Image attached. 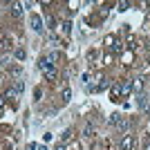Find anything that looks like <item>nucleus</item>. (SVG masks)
Returning a JSON list of instances; mask_svg holds the SVG:
<instances>
[{"label": "nucleus", "mask_w": 150, "mask_h": 150, "mask_svg": "<svg viewBox=\"0 0 150 150\" xmlns=\"http://www.w3.org/2000/svg\"><path fill=\"white\" fill-rule=\"evenodd\" d=\"M38 67L43 69V74H45V79H47V81H54V79H56V67H54V63L50 61V58H40V61H38Z\"/></svg>", "instance_id": "f257e3e1"}, {"label": "nucleus", "mask_w": 150, "mask_h": 150, "mask_svg": "<svg viewBox=\"0 0 150 150\" xmlns=\"http://www.w3.org/2000/svg\"><path fill=\"white\" fill-rule=\"evenodd\" d=\"M29 23H31V29L34 31H43V18H40L38 13H31Z\"/></svg>", "instance_id": "f03ea898"}, {"label": "nucleus", "mask_w": 150, "mask_h": 150, "mask_svg": "<svg viewBox=\"0 0 150 150\" xmlns=\"http://www.w3.org/2000/svg\"><path fill=\"white\" fill-rule=\"evenodd\" d=\"M121 150H134V137L132 134H125L123 141H121Z\"/></svg>", "instance_id": "7ed1b4c3"}, {"label": "nucleus", "mask_w": 150, "mask_h": 150, "mask_svg": "<svg viewBox=\"0 0 150 150\" xmlns=\"http://www.w3.org/2000/svg\"><path fill=\"white\" fill-rule=\"evenodd\" d=\"M121 94H123V92H121V83H114L112 90H110V96H112V101H117Z\"/></svg>", "instance_id": "20e7f679"}, {"label": "nucleus", "mask_w": 150, "mask_h": 150, "mask_svg": "<svg viewBox=\"0 0 150 150\" xmlns=\"http://www.w3.org/2000/svg\"><path fill=\"white\" fill-rule=\"evenodd\" d=\"M11 13L13 16H23V2H11Z\"/></svg>", "instance_id": "39448f33"}, {"label": "nucleus", "mask_w": 150, "mask_h": 150, "mask_svg": "<svg viewBox=\"0 0 150 150\" xmlns=\"http://www.w3.org/2000/svg\"><path fill=\"white\" fill-rule=\"evenodd\" d=\"M83 137H94V123H88L85 128H83Z\"/></svg>", "instance_id": "423d86ee"}, {"label": "nucleus", "mask_w": 150, "mask_h": 150, "mask_svg": "<svg viewBox=\"0 0 150 150\" xmlns=\"http://www.w3.org/2000/svg\"><path fill=\"white\" fill-rule=\"evenodd\" d=\"M69 99H72V90L65 85V88H63V103H69Z\"/></svg>", "instance_id": "0eeeda50"}, {"label": "nucleus", "mask_w": 150, "mask_h": 150, "mask_svg": "<svg viewBox=\"0 0 150 150\" xmlns=\"http://www.w3.org/2000/svg\"><path fill=\"white\" fill-rule=\"evenodd\" d=\"M121 121H123V119H121V114H112V117H110V123H112L114 128H119Z\"/></svg>", "instance_id": "6e6552de"}, {"label": "nucleus", "mask_w": 150, "mask_h": 150, "mask_svg": "<svg viewBox=\"0 0 150 150\" xmlns=\"http://www.w3.org/2000/svg\"><path fill=\"white\" fill-rule=\"evenodd\" d=\"M121 92H123V94H130L132 92V83L130 81H123V83H121Z\"/></svg>", "instance_id": "1a4fd4ad"}, {"label": "nucleus", "mask_w": 150, "mask_h": 150, "mask_svg": "<svg viewBox=\"0 0 150 150\" xmlns=\"http://www.w3.org/2000/svg\"><path fill=\"white\" fill-rule=\"evenodd\" d=\"M63 34H65V36L72 34V23H69V20H63Z\"/></svg>", "instance_id": "9d476101"}, {"label": "nucleus", "mask_w": 150, "mask_h": 150, "mask_svg": "<svg viewBox=\"0 0 150 150\" xmlns=\"http://www.w3.org/2000/svg\"><path fill=\"white\" fill-rule=\"evenodd\" d=\"M23 90H25V83H23V81H16V83H13V92H16V94H20Z\"/></svg>", "instance_id": "9b49d317"}, {"label": "nucleus", "mask_w": 150, "mask_h": 150, "mask_svg": "<svg viewBox=\"0 0 150 150\" xmlns=\"http://www.w3.org/2000/svg\"><path fill=\"white\" fill-rule=\"evenodd\" d=\"M11 47V40L9 38H0V50H9Z\"/></svg>", "instance_id": "f8f14e48"}, {"label": "nucleus", "mask_w": 150, "mask_h": 150, "mask_svg": "<svg viewBox=\"0 0 150 150\" xmlns=\"http://www.w3.org/2000/svg\"><path fill=\"white\" fill-rule=\"evenodd\" d=\"M130 7V2H125V0H121V2H117V11H125Z\"/></svg>", "instance_id": "ddd939ff"}, {"label": "nucleus", "mask_w": 150, "mask_h": 150, "mask_svg": "<svg viewBox=\"0 0 150 150\" xmlns=\"http://www.w3.org/2000/svg\"><path fill=\"white\" fill-rule=\"evenodd\" d=\"M69 139H72V130H65V132H63V139H61V144L65 146V144L69 141Z\"/></svg>", "instance_id": "4468645a"}, {"label": "nucleus", "mask_w": 150, "mask_h": 150, "mask_svg": "<svg viewBox=\"0 0 150 150\" xmlns=\"http://www.w3.org/2000/svg\"><path fill=\"white\" fill-rule=\"evenodd\" d=\"M112 50H114V54H123V45H121L119 40H117V43L112 45Z\"/></svg>", "instance_id": "2eb2a0df"}, {"label": "nucleus", "mask_w": 150, "mask_h": 150, "mask_svg": "<svg viewBox=\"0 0 150 150\" xmlns=\"http://www.w3.org/2000/svg\"><path fill=\"white\" fill-rule=\"evenodd\" d=\"M114 43H117V38H114V36H105V45L110 47V50H112V45H114Z\"/></svg>", "instance_id": "dca6fc26"}, {"label": "nucleus", "mask_w": 150, "mask_h": 150, "mask_svg": "<svg viewBox=\"0 0 150 150\" xmlns=\"http://www.w3.org/2000/svg\"><path fill=\"white\" fill-rule=\"evenodd\" d=\"M141 88H144V79H137V81H134V90L141 92Z\"/></svg>", "instance_id": "f3484780"}, {"label": "nucleus", "mask_w": 150, "mask_h": 150, "mask_svg": "<svg viewBox=\"0 0 150 150\" xmlns=\"http://www.w3.org/2000/svg\"><path fill=\"white\" fill-rule=\"evenodd\" d=\"M130 61H132V54H130V52H125V54H123V63H125V65H130Z\"/></svg>", "instance_id": "a211bd4d"}, {"label": "nucleus", "mask_w": 150, "mask_h": 150, "mask_svg": "<svg viewBox=\"0 0 150 150\" xmlns=\"http://www.w3.org/2000/svg\"><path fill=\"white\" fill-rule=\"evenodd\" d=\"M139 105H141V108H144V110H146V96H144V94H139Z\"/></svg>", "instance_id": "6ab92c4d"}, {"label": "nucleus", "mask_w": 150, "mask_h": 150, "mask_svg": "<svg viewBox=\"0 0 150 150\" xmlns=\"http://www.w3.org/2000/svg\"><path fill=\"white\" fill-rule=\"evenodd\" d=\"M16 58L23 61V58H25V50H16Z\"/></svg>", "instance_id": "aec40b11"}, {"label": "nucleus", "mask_w": 150, "mask_h": 150, "mask_svg": "<svg viewBox=\"0 0 150 150\" xmlns=\"http://www.w3.org/2000/svg\"><path fill=\"white\" fill-rule=\"evenodd\" d=\"M110 63H112V56H110V54H105V56H103V65H110Z\"/></svg>", "instance_id": "412c9836"}, {"label": "nucleus", "mask_w": 150, "mask_h": 150, "mask_svg": "<svg viewBox=\"0 0 150 150\" xmlns=\"http://www.w3.org/2000/svg\"><path fill=\"white\" fill-rule=\"evenodd\" d=\"M108 88V81H101L99 85H96V92H99V90H105Z\"/></svg>", "instance_id": "4be33fe9"}, {"label": "nucleus", "mask_w": 150, "mask_h": 150, "mask_svg": "<svg viewBox=\"0 0 150 150\" xmlns=\"http://www.w3.org/2000/svg\"><path fill=\"white\" fill-rule=\"evenodd\" d=\"M50 61H52V63L58 61V52H52V54H50Z\"/></svg>", "instance_id": "5701e85b"}, {"label": "nucleus", "mask_w": 150, "mask_h": 150, "mask_svg": "<svg viewBox=\"0 0 150 150\" xmlns=\"http://www.w3.org/2000/svg\"><path fill=\"white\" fill-rule=\"evenodd\" d=\"M27 150H38V146L36 144H29V146H27Z\"/></svg>", "instance_id": "b1692460"}, {"label": "nucleus", "mask_w": 150, "mask_h": 150, "mask_svg": "<svg viewBox=\"0 0 150 150\" xmlns=\"http://www.w3.org/2000/svg\"><path fill=\"white\" fill-rule=\"evenodd\" d=\"M0 69H2V61H0Z\"/></svg>", "instance_id": "393cba45"}, {"label": "nucleus", "mask_w": 150, "mask_h": 150, "mask_svg": "<svg viewBox=\"0 0 150 150\" xmlns=\"http://www.w3.org/2000/svg\"><path fill=\"white\" fill-rule=\"evenodd\" d=\"M146 150H150V144H148V148H146Z\"/></svg>", "instance_id": "a878e982"}]
</instances>
